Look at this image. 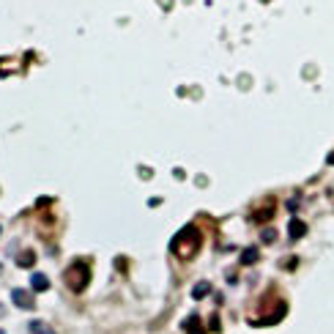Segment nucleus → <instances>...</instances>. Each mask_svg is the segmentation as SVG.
<instances>
[{
	"label": "nucleus",
	"mask_w": 334,
	"mask_h": 334,
	"mask_svg": "<svg viewBox=\"0 0 334 334\" xmlns=\"http://www.w3.org/2000/svg\"><path fill=\"white\" fill-rule=\"evenodd\" d=\"M200 246H203L200 230H197L195 225H186V227H181L176 233V238L170 241V252L181 260H192L197 252H200Z\"/></svg>",
	"instance_id": "obj_1"
},
{
	"label": "nucleus",
	"mask_w": 334,
	"mask_h": 334,
	"mask_svg": "<svg viewBox=\"0 0 334 334\" xmlns=\"http://www.w3.org/2000/svg\"><path fill=\"white\" fill-rule=\"evenodd\" d=\"M184 329L186 334H203V323H200V315H189L184 321Z\"/></svg>",
	"instance_id": "obj_6"
},
{
	"label": "nucleus",
	"mask_w": 334,
	"mask_h": 334,
	"mask_svg": "<svg viewBox=\"0 0 334 334\" xmlns=\"http://www.w3.org/2000/svg\"><path fill=\"white\" fill-rule=\"evenodd\" d=\"M0 334H6V331H3V329H0Z\"/></svg>",
	"instance_id": "obj_15"
},
{
	"label": "nucleus",
	"mask_w": 334,
	"mask_h": 334,
	"mask_svg": "<svg viewBox=\"0 0 334 334\" xmlns=\"http://www.w3.org/2000/svg\"><path fill=\"white\" fill-rule=\"evenodd\" d=\"M11 301H14L19 309H33V307H36L33 296H30L28 290H22V288H14V290H11Z\"/></svg>",
	"instance_id": "obj_3"
},
{
	"label": "nucleus",
	"mask_w": 334,
	"mask_h": 334,
	"mask_svg": "<svg viewBox=\"0 0 334 334\" xmlns=\"http://www.w3.org/2000/svg\"><path fill=\"white\" fill-rule=\"evenodd\" d=\"M326 162H329V164H334V151H331V154H329V159H326Z\"/></svg>",
	"instance_id": "obj_13"
},
{
	"label": "nucleus",
	"mask_w": 334,
	"mask_h": 334,
	"mask_svg": "<svg viewBox=\"0 0 334 334\" xmlns=\"http://www.w3.org/2000/svg\"><path fill=\"white\" fill-rule=\"evenodd\" d=\"M63 280H66V285L74 293H82L91 285V266L85 263V260H74V263L63 272Z\"/></svg>",
	"instance_id": "obj_2"
},
{
	"label": "nucleus",
	"mask_w": 334,
	"mask_h": 334,
	"mask_svg": "<svg viewBox=\"0 0 334 334\" xmlns=\"http://www.w3.org/2000/svg\"><path fill=\"white\" fill-rule=\"evenodd\" d=\"M36 263V252H19V258H17V266L19 268H30V266H33Z\"/></svg>",
	"instance_id": "obj_8"
},
{
	"label": "nucleus",
	"mask_w": 334,
	"mask_h": 334,
	"mask_svg": "<svg viewBox=\"0 0 334 334\" xmlns=\"http://www.w3.org/2000/svg\"><path fill=\"white\" fill-rule=\"evenodd\" d=\"M260 238H263V241H268V244H272L274 238H277V233H274L272 227H268V230H263V233H260Z\"/></svg>",
	"instance_id": "obj_12"
},
{
	"label": "nucleus",
	"mask_w": 334,
	"mask_h": 334,
	"mask_svg": "<svg viewBox=\"0 0 334 334\" xmlns=\"http://www.w3.org/2000/svg\"><path fill=\"white\" fill-rule=\"evenodd\" d=\"M208 293H211V285L208 282H197L195 290H192V296L195 299H203V296H208Z\"/></svg>",
	"instance_id": "obj_10"
},
{
	"label": "nucleus",
	"mask_w": 334,
	"mask_h": 334,
	"mask_svg": "<svg viewBox=\"0 0 334 334\" xmlns=\"http://www.w3.org/2000/svg\"><path fill=\"white\" fill-rule=\"evenodd\" d=\"M30 285H33V290L36 293H41V290H47V288H50V280H47V277L44 274H33V277H30Z\"/></svg>",
	"instance_id": "obj_7"
},
{
	"label": "nucleus",
	"mask_w": 334,
	"mask_h": 334,
	"mask_svg": "<svg viewBox=\"0 0 334 334\" xmlns=\"http://www.w3.org/2000/svg\"><path fill=\"white\" fill-rule=\"evenodd\" d=\"M3 312H6V309H3V304H0V315H3Z\"/></svg>",
	"instance_id": "obj_14"
},
{
	"label": "nucleus",
	"mask_w": 334,
	"mask_h": 334,
	"mask_svg": "<svg viewBox=\"0 0 334 334\" xmlns=\"http://www.w3.org/2000/svg\"><path fill=\"white\" fill-rule=\"evenodd\" d=\"M307 236V225L301 219H290V225H288V238L290 241H299V238H304Z\"/></svg>",
	"instance_id": "obj_4"
},
{
	"label": "nucleus",
	"mask_w": 334,
	"mask_h": 334,
	"mask_svg": "<svg viewBox=\"0 0 334 334\" xmlns=\"http://www.w3.org/2000/svg\"><path fill=\"white\" fill-rule=\"evenodd\" d=\"M272 214H274V197H268V200L252 214V219H255V222H266V219H272Z\"/></svg>",
	"instance_id": "obj_5"
},
{
	"label": "nucleus",
	"mask_w": 334,
	"mask_h": 334,
	"mask_svg": "<svg viewBox=\"0 0 334 334\" xmlns=\"http://www.w3.org/2000/svg\"><path fill=\"white\" fill-rule=\"evenodd\" d=\"M28 329L33 331V334H52V329H50V326H47L44 321H33V323L28 326Z\"/></svg>",
	"instance_id": "obj_9"
},
{
	"label": "nucleus",
	"mask_w": 334,
	"mask_h": 334,
	"mask_svg": "<svg viewBox=\"0 0 334 334\" xmlns=\"http://www.w3.org/2000/svg\"><path fill=\"white\" fill-rule=\"evenodd\" d=\"M241 260H244V263H255V260H258V249H255V246H249V249H244Z\"/></svg>",
	"instance_id": "obj_11"
}]
</instances>
